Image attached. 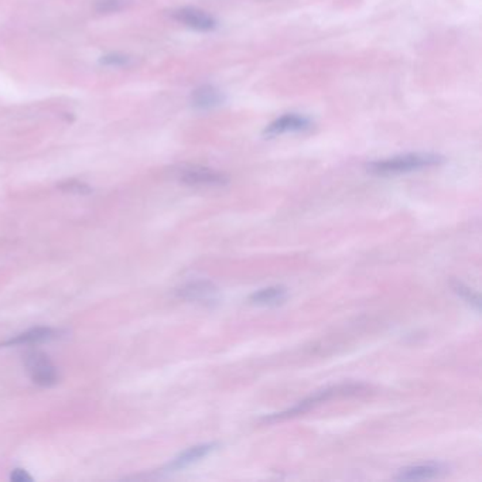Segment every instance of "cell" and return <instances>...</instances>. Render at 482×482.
Here are the masks:
<instances>
[{
  "label": "cell",
  "mask_w": 482,
  "mask_h": 482,
  "mask_svg": "<svg viewBox=\"0 0 482 482\" xmlns=\"http://www.w3.org/2000/svg\"><path fill=\"white\" fill-rule=\"evenodd\" d=\"M180 180L188 185H225L228 184L230 177L221 172L203 167L189 166L180 172Z\"/></svg>",
  "instance_id": "cell-3"
},
{
  "label": "cell",
  "mask_w": 482,
  "mask_h": 482,
  "mask_svg": "<svg viewBox=\"0 0 482 482\" xmlns=\"http://www.w3.org/2000/svg\"><path fill=\"white\" fill-rule=\"evenodd\" d=\"M191 102L198 109H214L223 102V95L212 85H203L192 92Z\"/></svg>",
  "instance_id": "cell-8"
},
{
  "label": "cell",
  "mask_w": 482,
  "mask_h": 482,
  "mask_svg": "<svg viewBox=\"0 0 482 482\" xmlns=\"http://www.w3.org/2000/svg\"><path fill=\"white\" fill-rule=\"evenodd\" d=\"M445 472V468L441 464H422L413 465L399 471L396 479L399 481H417V479H432L440 476Z\"/></svg>",
  "instance_id": "cell-10"
},
{
  "label": "cell",
  "mask_w": 482,
  "mask_h": 482,
  "mask_svg": "<svg viewBox=\"0 0 482 482\" xmlns=\"http://www.w3.org/2000/svg\"><path fill=\"white\" fill-rule=\"evenodd\" d=\"M180 299L203 304H212L218 300V288L211 281H192L177 290Z\"/></svg>",
  "instance_id": "cell-4"
},
{
  "label": "cell",
  "mask_w": 482,
  "mask_h": 482,
  "mask_svg": "<svg viewBox=\"0 0 482 482\" xmlns=\"http://www.w3.org/2000/svg\"><path fill=\"white\" fill-rule=\"evenodd\" d=\"M287 299V288L283 286H270L261 288V290L254 292L250 297L249 302L256 306H279L283 304Z\"/></svg>",
  "instance_id": "cell-11"
},
{
  "label": "cell",
  "mask_w": 482,
  "mask_h": 482,
  "mask_svg": "<svg viewBox=\"0 0 482 482\" xmlns=\"http://www.w3.org/2000/svg\"><path fill=\"white\" fill-rule=\"evenodd\" d=\"M10 479L15 481V482H31V481H33V476L28 475V472L26 470L16 468V470L12 471Z\"/></svg>",
  "instance_id": "cell-16"
},
{
  "label": "cell",
  "mask_w": 482,
  "mask_h": 482,
  "mask_svg": "<svg viewBox=\"0 0 482 482\" xmlns=\"http://www.w3.org/2000/svg\"><path fill=\"white\" fill-rule=\"evenodd\" d=\"M218 447H219L218 443H207V444H200V445L191 447V448L185 449V452L181 453L178 457H176L170 464H167V467L165 470L167 472L180 471V470H183L185 467H189L192 464H196L197 461L203 460L210 453L215 452Z\"/></svg>",
  "instance_id": "cell-7"
},
{
  "label": "cell",
  "mask_w": 482,
  "mask_h": 482,
  "mask_svg": "<svg viewBox=\"0 0 482 482\" xmlns=\"http://www.w3.org/2000/svg\"><path fill=\"white\" fill-rule=\"evenodd\" d=\"M453 288H454V292L461 297L464 299L468 304L474 306L476 310H479V297L476 293H474L470 287H467L465 284L460 283V281H454L453 284Z\"/></svg>",
  "instance_id": "cell-13"
},
{
  "label": "cell",
  "mask_w": 482,
  "mask_h": 482,
  "mask_svg": "<svg viewBox=\"0 0 482 482\" xmlns=\"http://www.w3.org/2000/svg\"><path fill=\"white\" fill-rule=\"evenodd\" d=\"M173 17L185 24L189 28H194L197 31H212L216 28L215 19L208 15L204 10L196 9V8H183L176 12H173Z\"/></svg>",
  "instance_id": "cell-5"
},
{
  "label": "cell",
  "mask_w": 482,
  "mask_h": 482,
  "mask_svg": "<svg viewBox=\"0 0 482 482\" xmlns=\"http://www.w3.org/2000/svg\"><path fill=\"white\" fill-rule=\"evenodd\" d=\"M58 188L64 192H70V194H77V196H86V194H91L92 192V188L80 181V180H67V181H62Z\"/></svg>",
  "instance_id": "cell-12"
},
{
  "label": "cell",
  "mask_w": 482,
  "mask_h": 482,
  "mask_svg": "<svg viewBox=\"0 0 482 482\" xmlns=\"http://www.w3.org/2000/svg\"><path fill=\"white\" fill-rule=\"evenodd\" d=\"M123 0H98L95 8L100 13H113L119 12L123 8Z\"/></svg>",
  "instance_id": "cell-14"
},
{
  "label": "cell",
  "mask_w": 482,
  "mask_h": 482,
  "mask_svg": "<svg viewBox=\"0 0 482 482\" xmlns=\"http://www.w3.org/2000/svg\"><path fill=\"white\" fill-rule=\"evenodd\" d=\"M129 62V57H126L123 54H108L101 58V64L104 66H111V67H122L124 64Z\"/></svg>",
  "instance_id": "cell-15"
},
{
  "label": "cell",
  "mask_w": 482,
  "mask_h": 482,
  "mask_svg": "<svg viewBox=\"0 0 482 482\" xmlns=\"http://www.w3.org/2000/svg\"><path fill=\"white\" fill-rule=\"evenodd\" d=\"M311 124L310 119L297 113H287L272 122L265 131L266 136H279L288 132H300L308 129Z\"/></svg>",
  "instance_id": "cell-6"
},
{
  "label": "cell",
  "mask_w": 482,
  "mask_h": 482,
  "mask_svg": "<svg viewBox=\"0 0 482 482\" xmlns=\"http://www.w3.org/2000/svg\"><path fill=\"white\" fill-rule=\"evenodd\" d=\"M444 162V157L434 153H409L391 158L378 160L368 165V170L376 176H396L410 173L433 166H438Z\"/></svg>",
  "instance_id": "cell-1"
},
{
  "label": "cell",
  "mask_w": 482,
  "mask_h": 482,
  "mask_svg": "<svg viewBox=\"0 0 482 482\" xmlns=\"http://www.w3.org/2000/svg\"><path fill=\"white\" fill-rule=\"evenodd\" d=\"M26 368L31 380L40 384V387L50 388L58 382V372L55 367L43 352L35 351L27 353Z\"/></svg>",
  "instance_id": "cell-2"
},
{
  "label": "cell",
  "mask_w": 482,
  "mask_h": 482,
  "mask_svg": "<svg viewBox=\"0 0 482 482\" xmlns=\"http://www.w3.org/2000/svg\"><path fill=\"white\" fill-rule=\"evenodd\" d=\"M57 337V331L50 327H37L31 328L23 334L16 335L15 338H10L5 342L0 344V346H13V345H30V344H39L48 340H53Z\"/></svg>",
  "instance_id": "cell-9"
}]
</instances>
